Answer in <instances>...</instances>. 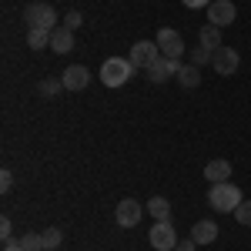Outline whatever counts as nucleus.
<instances>
[{"instance_id":"18","label":"nucleus","mask_w":251,"mask_h":251,"mask_svg":"<svg viewBox=\"0 0 251 251\" xmlns=\"http://www.w3.org/2000/svg\"><path fill=\"white\" fill-rule=\"evenodd\" d=\"M27 47H30V50L50 47V30H27Z\"/></svg>"},{"instance_id":"9","label":"nucleus","mask_w":251,"mask_h":251,"mask_svg":"<svg viewBox=\"0 0 251 251\" xmlns=\"http://www.w3.org/2000/svg\"><path fill=\"white\" fill-rule=\"evenodd\" d=\"M157 57H161L157 40H137L134 47H131V64H134V67H144V71H148Z\"/></svg>"},{"instance_id":"20","label":"nucleus","mask_w":251,"mask_h":251,"mask_svg":"<svg viewBox=\"0 0 251 251\" xmlns=\"http://www.w3.org/2000/svg\"><path fill=\"white\" fill-rule=\"evenodd\" d=\"M17 245L24 251H44V238H40V234H20Z\"/></svg>"},{"instance_id":"22","label":"nucleus","mask_w":251,"mask_h":251,"mask_svg":"<svg viewBox=\"0 0 251 251\" xmlns=\"http://www.w3.org/2000/svg\"><path fill=\"white\" fill-rule=\"evenodd\" d=\"M234 221L245 225V228H251V201H241V204L234 208Z\"/></svg>"},{"instance_id":"25","label":"nucleus","mask_w":251,"mask_h":251,"mask_svg":"<svg viewBox=\"0 0 251 251\" xmlns=\"http://www.w3.org/2000/svg\"><path fill=\"white\" fill-rule=\"evenodd\" d=\"M0 238H3V245L14 241V225H10V218H0Z\"/></svg>"},{"instance_id":"8","label":"nucleus","mask_w":251,"mask_h":251,"mask_svg":"<svg viewBox=\"0 0 251 251\" xmlns=\"http://www.w3.org/2000/svg\"><path fill=\"white\" fill-rule=\"evenodd\" d=\"M234 20H238L234 0H214L208 7V24H214V27H231Z\"/></svg>"},{"instance_id":"11","label":"nucleus","mask_w":251,"mask_h":251,"mask_svg":"<svg viewBox=\"0 0 251 251\" xmlns=\"http://www.w3.org/2000/svg\"><path fill=\"white\" fill-rule=\"evenodd\" d=\"M60 80H64V91H84V87L91 84V71H87L84 64H71V67L60 74Z\"/></svg>"},{"instance_id":"19","label":"nucleus","mask_w":251,"mask_h":251,"mask_svg":"<svg viewBox=\"0 0 251 251\" xmlns=\"http://www.w3.org/2000/svg\"><path fill=\"white\" fill-rule=\"evenodd\" d=\"M40 238H44V251H54V248H60V241H64L60 228H47V231H40Z\"/></svg>"},{"instance_id":"17","label":"nucleus","mask_w":251,"mask_h":251,"mask_svg":"<svg viewBox=\"0 0 251 251\" xmlns=\"http://www.w3.org/2000/svg\"><path fill=\"white\" fill-rule=\"evenodd\" d=\"M198 40H201V47H208V50H218V47H221V27H214V24H204V27H201V34H198Z\"/></svg>"},{"instance_id":"15","label":"nucleus","mask_w":251,"mask_h":251,"mask_svg":"<svg viewBox=\"0 0 251 251\" xmlns=\"http://www.w3.org/2000/svg\"><path fill=\"white\" fill-rule=\"evenodd\" d=\"M144 208H148V214H151L154 221H171V201H168V198H151Z\"/></svg>"},{"instance_id":"10","label":"nucleus","mask_w":251,"mask_h":251,"mask_svg":"<svg viewBox=\"0 0 251 251\" xmlns=\"http://www.w3.org/2000/svg\"><path fill=\"white\" fill-rule=\"evenodd\" d=\"M177 67H181V60H171V57H157L151 67H148V77L151 84H164V80L177 77Z\"/></svg>"},{"instance_id":"16","label":"nucleus","mask_w":251,"mask_h":251,"mask_svg":"<svg viewBox=\"0 0 251 251\" xmlns=\"http://www.w3.org/2000/svg\"><path fill=\"white\" fill-rule=\"evenodd\" d=\"M177 80H181V87L194 91V87L201 84V67H194V64H181V67H177Z\"/></svg>"},{"instance_id":"3","label":"nucleus","mask_w":251,"mask_h":251,"mask_svg":"<svg viewBox=\"0 0 251 251\" xmlns=\"http://www.w3.org/2000/svg\"><path fill=\"white\" fill-rule=\"evenodd\" d=\"M57 10L50 7V3H44V0H37V3H30L27 10H24V24H27V30H57Z\"/></svg>"},{"instance_id":"28","label":"nucleus","mask_w":251,"mask_h":251,"mask_svg":"<svg viewBox=\"0 0 251 251\" xmlns=\"http://www.w3.org/2000/svg\"><path fill=\"white\" fill-rule=\"evenodd\" d=\"M198 245H194V238H184V241H177V248L174 251H194Z\"/></svg>"},{"instance_id":"14","label":"nucleus","mask_w":251,"mask_h":251,"mask_svg":"<svg viewBox=\"0 0 251 251\" xmlns=\"http://www.w3.org/2000/svg\"><path fill=\"white\" fill-rule=\"evenodd\" d=\"M191 238H194V245H214L218 241V225L214 221H198L191 228Z\"/></svg>"},{"instance_id":"7","label":"nucleus","mask_w":251,"mask_h":251,"mask_svg":"<svg viewBox=\"0 0 251 251\" xmlns=\"http://www.w3.org/2000/svg\"><path fill=\"white\" fill-rule=\"evenodd\" d=\"M144 211H148V208H144L141 201H134V198H124V201H117V208H114V221L121 225V228H134Z\"/></svg>"},{"instance_id":"6","label":"nucleus","mask_w":251,"mask_h":251,"mask_svg":"<svg viewBox=\"0 0 251 251\" xmlns=\"http://www.w3.org/2000/svg\"><path fill=\"white\" fill-rule=\"evenodd\" d=\"M148 241H151V248L154 251H174L177 248V231H174L171 221H154V228L148 234Z\"/></svg>"},{"instance_id":"23","label":"nucleus","mask_w":251,"mask_h":251,"mask_svg":"<svg viewBox=\"0 0 251 251\" xmlns=\"http://www.w3.org/2000/svg\"><path fill=\"white\" fill-rule=\"evenodd\" d=\"M40 94H47V97H54L64 91V80H54V77H47V80H40V87H37Z\"/></svg>"},{"instance_id":"12","label":"nucleus","mask_w":251,"mask_h":251,"mask_svg":"<svg viewBox=\"0 0 251 251\" xmlns=\"http://www.w3.org/2000/svg\"><path fill=\"white\" fill-rule=\"evenodd\" d=\"M204 181H211V184H221V181H231V161H225V157H214L204 164Z\"/></svg>"},{"instance_id":"13","label":"nucleus","mask_w":251,"mask_h":251,"mask_svg":"<svg viewBox=\"0 0 251 251\" xmlns=\"http://www.w3.org/2000/svg\"><path fill=\"white\" fill-rule=\"evenodd\" d=\"M50 50H54V54H71V50H74V30L57 27V30L50 34Z\"/></svg>"},{"instance_id":"4","label":"nucleus","mask_w":251,"mask_h":251,"mask_svg":"<svg viewBox=\"0 0 251 251\" xmlns=\"http://www.w3.org/2000/svg\"><path fill=\"white\" fill-rule=\"evenodd\" d=\"M154 40H157V47H161V57L181 60V57H184V50H188V47H184V37H181L174 27H161Z\"/></svg>"},{"instance_id":"5","label":"nucleus","mask_w":251,"mask_h":251,"mask_svg":"<svg viewBox=\"0 0 251 251\" xmlns=\"http://www.w3.org/2000/svg\"><path fill=\"white\" fill-rule=\"evenodd\" d=\"M211 67H214V74H221V77H231V74H238V67H241V54L234 50V47H218L214 50V57H211Z\"/></svg>"},{"instance_id":"21","label":"nucleus","mask_w":251,"mask_h":251,"mask_svg":"<svg viewBox=\"0 0 251 251\" xmlns=\"http://www.w3.org/2000/svg\"><path fill=\"white\" fill-rule=\"evenodd\" d=\"M211 57H214V50H208V47H194V50H191V64H194V67L211 64Z\"/></svg>"},{"instance_id":"27","label":"nucleus","mask_w":251,"mask_h":251,"mask_svg":"<svg viewBox=\"0 0 251 251\" xmlns=\"http://www.w3.org/2000/svg\"><path fill=\"white\" fill-rule=\"evenodd\" d=\"M181 3H184L188 10H201V7H211L214 0H181Z\"/></svg>"},{"instance_id":"2","label":"nucleus","mask_w":251,"mask_h":251,"mask_svg":"<svg viewBox=\"0 0 251 251\" xmlns=\"http://www.w3.org/2000/svg\"><path fill=\"white\" fill-rule=\"evenodd\" d=\"M134 71L137 67L131 64V57H107L100 64V84L104 87H124L134 77Z\"/></svg>"},{"instance_id":"24","label":"nucleus","mask_w":251,"mask_h":251,"mask_svg":"<svg viewBox=\"0 0 251 251\" xmlns=\"http://www.w3.org/2000/svg\"><path fill=\"white\" fill-rule=\"evenodd\" d=\"M64 24H60V27H67V30H77L80 24H84V14H80V10H67V14H64Z\"/></svg>"},{"instance_id":"26","label":"nucleus","mask_w":251,"mask_h":251,"mask_svg":"<svg viewBox=\"0 0 251 251\" xmlns=\"http://www.w3.org/2000/svg\"><path fill=\"white\" fill-rule=\"evenodd\" d=\"M10 188H14V174L3 168V171H0V191H10Z\"/></svg>"},{"instance_id":"29","label":"nucleus","mask_w":251,"mask_h":251,"mask_svg":"<svg viewBox=\"0 0 251 251\" xmlns=\"http://www.w3.org/2000/svg\"><path fill=\"white\" fill-rule=\"evenodd\" d=\"M3 251H24V248H20L17 241H10V245H3Z\"/></svg>"},{"instance_id":"1","label":"nucleus","mask_w":251,"mask_h":251,"mask_svg":"<svg viewBox=\"0 0 251 251\" xmlns=\"http://www.w3.org/2000/svg\"><path fill=\"white\" fill-rule=\"evenodd\" d=\"M241 201H245V194H241V188L231 184V181H221V184H211V188H208V204L221 214H234V208H238Z\"/></svg>"}]
</instances>
